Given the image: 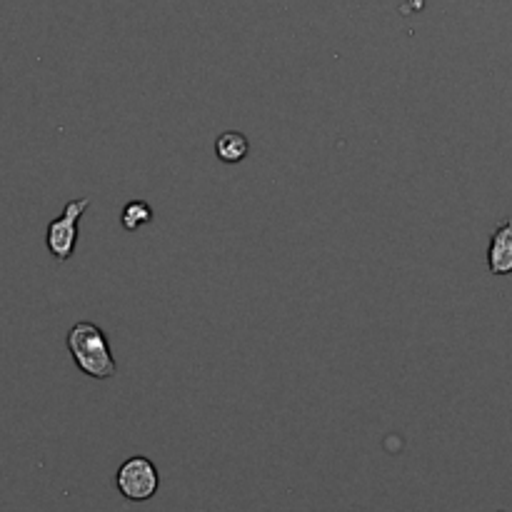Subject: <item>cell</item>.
Returning a JSON list of instances; mask_svg holds the SVG:
<instances>
[{
    "mask_svg": "<svg viewBox=\"0 0 512 512\" xmlns=\"http://www.w3.org/2000/svg\"><path fill=\"white\" fill-rule=\"evenodd\" d=\"M88 205L90 198H75L65 205L58 218L50 220L48 233H45V245H48L50 255L60 260V263H65L73 255L75 243H78V223L85 210H88Z\"/></svg>",
    "mask_w": 512,
    "mask_h": 512,
    "instance_id": "obj_3",
    "label": "cell"
},
{
    "mask_svg": "<svg viewBox=\"0 0 512 512\" xmlns=\"http://www.w3.org/2000/svg\"><path fill=\"white\" fill-rule=\"evenodd\" d=\"M153 220V208H150L145 200H130L123 208V215H120V223H123L125 230H138L143 225H148Z\"/></svg>",
    "mask_w": 512,
    "mask_h": 512,
    "instance_id": "obj_6",
    "label": "cell"
},
{
    "mask_svg": "<svg viewBox=\"0 0 512 512\" xmlns=\"http://www.w3.org/2000/svg\"><path fill=\"white\" fill-rule=\"evenodd\" d=\"M248 150H250L248 138H245L243 133H238V130H228V133L220 135L218 143H215V155L228 165L240 163V160L248 155Z\"/></svg>",
    "mask_w": 512,
    "mask_h": 512,
    "instance_id": "obj_5",
    "label": "cell"
},
{
    "mask_svg": "<svg viewBox=\"0 0 512 512\" xmlns=\"http://www.w3.org/2000/svg\"><path fill=\"white\" fill-rule=\"evenodd\" d=\"M115 488L120 490V495H123L125 500L145 503V500L153 498L160 488L158 468L153 465V460L143 458V455L128 458L118 468V475H115Z\"/></svg>",
    "mask_w": 512,
    "mask_h": 512,
    "instance_id": "obj_2",
    "label": "cell"
},
{
    "mask_svg": "<svg viewBox=\"0 0 512 512\" xmlns=\"http://www.w3.org/2000/svg\"><path fill=\"white\" fill-rule=\"evenodd\" d=\"M68 350L73 355V363L78 365L80 373H85L88 378L95 380H108L118 373V365H115L113 353H110L108 338H105L103 330L98 328L90 320L83 323H75L68 330Z\"/></svg>",
    "mask_w": 512,
    "mask_h": 512,
    "instance_id": "obj_1",
    "label": "cell"
},
{
    "mask_svg": "<svg viewBox=\"0 0 512 512\" xmlns=\"http://www.w3.org/2000/svg\"><path fill=\"white\" fill-rule=\"evenodd\" d=\"M488 268L493 275L512 273V218L505 220L490 238Z\"/></svg>",
    "mask_w": 512,
    "mask_h": 512,
    "instance_id": "obj_4",
    "label": "cell"
}]
</instances>
